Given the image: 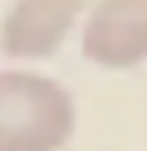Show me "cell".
I'll return each mask as SVG.
<instances>
[{
  "label": "cell",
  "mask_w": 147,
  "mask_h": 151,
  "mask_svg": "<svg viewBox=\"0 0 147 151\" xmlns=\"http://www.w3.org/2000/svg\"><path fill=\"white\" fill-rule=\"evenodd\" d=\"M76 126L72 93L36 72H0V151H61Z\"/></svg>",
  "instance_id": "1"
},
{
  "label": "cell",
  "mask_w": 147,
  "mask_h": 151,
  "mask_svg": "<svg viewBox=\"0 0 147 151\" xmlns=\"http://www.w3.org/2000/svg\"><path fill=\"white\" fill-rule=\"evenodd\" d=\"M83 54L101 68L147 61V0H97L83 25Z\"/></svg>",
  "instance_id": "2"
},
{
  "label": "cell",
  "mask_w": 147,
  "mask_h": 151,
  "mask_svg": "<svg viewBox=\"0 0 147 151\" xmlns=\"http://www.w3.org/2000/svg\"><path fill=\"white\" fill-rule=\"evenodd\" d=\"M90 0H14L4 25L0 50L7 58H50Z\"/></svg>",
  "instance_id": "3"
}]
</instances>
